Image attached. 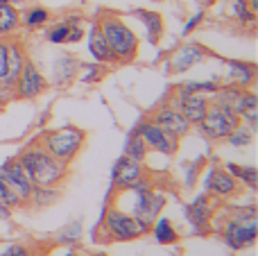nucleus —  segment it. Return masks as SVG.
Instances as JSON below:
<instances>
[{"label":"nucleus","instance_id":"obj_1","mask_svg":"<svg viewBox=\"0 0 258 256\" xmlns=\"http://www.w3.org/2000/svg\"><path fill=\"white\" fill-rule=\"evenodd\" d=\"M18 163L23 166L27 179L32 186H54L66 177L68 163L54 159L50 152H45L41 145H32L18 157Z\"/></svg>","mask_w":258,"mask_h":256},{"label":"nucleus","instance_id":"obj_2","mask_svg":"<svg viewBox=\"0 0 258 256\" xmlns=\"http://www.w3.org/2000/svg\"><path fill=\"white\" fill-rule=\"evenodd\" d=\"M98 25H100V30H102V36H104V41H107V45L111 48L116 61L129 63L136 59L138 36L120 16H116V14H104L98 21Z\"/></svg>","mask_w":258,"mask_h":256},{"label":"nucleus","instance_id":"obj_3","mask_svg":"<svg viewBox=\"0 0 258 256\" xmlns=\"http://www.w3.org/2000/svg\"><path fill=\"white\" fill-rule=\"evenodd\" d=\"M238 125H240L238 113L233 111L229 104L215 100V102H209V111H206L204 120L197 127H200V134L206 136L209 141H222V139H227Z\"/></svg>","mask_w":258,"mask_h":256},{"label":"nucleus","instance_id":"obj_4","mask_svg":"<svg viewBox=\"0 0 258 256\" xmlns=\"http://www.w3.org/2000/svg\"><path fill=\"white\" fill-rule=\"evenodd\" d=\"M84 139L86 134L77 127H61V130H54V132H48L41 141V148L45 152H50L54 159L63 163H71L73 157L82 150L84 145Z\"/></svg>","mask_w":258,"mask_h":256},{"label":"nucleus","instance_id":"obj_5","mask_svg":"<svg viewBox=\"0 0 258 256\" xmlns=\"http://www.w3.org/2000/svg\"><path fill=\"white\" fill-rule=\"evenodd\" d=\"M258 236V225H256V211L247 209L240 211L238 216L229 218L227 225L222 229V238L233 252H240L245 247H251L256 243Z\"/></svg>","mask_w":258,"mask_h":256},{"label":"nucleus","instance_id":"obj_6","mask_svg":"<svg viewBox=\"0 0 258 256\" xmlns=\"http://www.w3.org/2000/svg\"><path fill=\"white\" fill-rule=\"evenodd\" d=\"M104 229L109 231V236L116 240H134L138 236L147 234L150 227H145L143 222H138L134 216H129L127 211L120 209H109L104 213Z\"/></svg>","mask_w":258,"mask_h":256},{"label":"nucleus","instance_id":"obj_7","mask_svg":"<svg viewBox=\"0 0 258 256\" xmlns=\"http://www.w3.org/2000/svg\"><path fill=\"white\" fill-rule=\"evenodd\" d=\"M48 89V80L41 75V71L34 66L32 61H25L18 73L16 82H14L12 91L14 98H23V100H32L36 95H41L43 91Z\"/></svg>","mask_w":258,"mask_h":256},{"label":"nucleus","instance_id":"obj_8","mask_svg":"<svg viewBox=\"0 0 258 256\" xmlns=\"http://www.w3.org/2000/svg\"><path fill=\"white\" fill-rule=\"evenodd\" d=\"M136 134L145 141L147 150H154V152H161V154H168L172 157L174 152L179 150V139L170 136L168 132H163L156 122L147 120V122H141L136 130Z\"/></svg>","mask_w":258,"mask_h":256},{"label":"nucleus","instance_id":"obj_9","mask_svg":"<svg viewBox=\"0 0 258 256\" xmlns=\"http://www.w3.org/2000/svg\"><path fill=\"white\" fill-rule=\"evenodd\" d=\"M204 190L206 195H213V198H231L238 193V179L227 168H211L204 179Z\"/></svg>","mask_w":258,"mask_h":256},{"label":"nucleus","instance_id":"obj_10","mask_svg":"<svg viewBox=\"0 0 258 256\" xmlns=\"http://www.w3.org/2000/svg\"><path fill=\"white\" fill-rule=\"evenodd\" d=\"M206 59V50L202 48V45L197 43H186L181 45V48L174 50V54L165 61V71L168 73H186L188 68L197 66V63H202Z\"/></svg>","mask_w":258,"mask_h":256},{"label":"nucleus","instance_id":"obj_11","mask_svg":"<svg viewBox=\"0 0 258 256\" xmlns=\"http://www.w3.org/2000/svg\"><path fill=\"white\" fill-rule=\"evenodd\" d=\"M0 179H3L5 184L18 195L21 202H27V200H30L32 181L27 179V175H25V170H23V166L18 163V159L16 161L5 163V166H0Z\"/></svg>","mask_w":258,"mask_h":256},{"label":"nucleus","instance_id":"obj_12","mask_svg":"<svg viewBox=\"0 0 258 256\" xmlns=\"http://www.w3.org/2000/svg\"><path fill=\"white\" fill-rule=\"evenodd\" d=\"M170 107L177 109L190 125H200V122L204 120L206 111H209V100H206V95H200V93H195V95H174V100H172Z\"/></svg>","mask_w":258,"mask_h":256},{"label":"nucleus","instance_id":"obj_13","mask_svg":"<svg viewBox=\"0 0 258 256\" xmlns=\"http://www.w3.org/2000/svg\"><path fill=\"white\" fill-rule=\"evenodd\" d=\"M84 39V30H82V16H68L61 23L52 25L48 30V41L57 45H71L80 43Z\"/></svg>","mask_w":258,"mask_h":256},{"label":"nucleus","instance_id":"obj_14","mask_svg":"<svg viewBox=\"0 0 258 256\" xmlns=\"http://www.w3.org/2000/svg\"><path fill=\"white\" fill-rule=\"evenodd\" d=\"M152 122H156V125H159L161 130L168 132V134H170V136H174V139H183V136H186L188 132H190V122H188L186 118H183L174 107H170V104L161 107L159 111L154 113Z\"/></svg>","mask_w":258,"mask_h":256},{"label":"nucleus","instance_id":"obj_15","mask_svg":"<svg viewBox=\"0 0 258 256\" xmlns=\"http://www.w3.org/2000/svg\"><path fill=\"white\" fill-rule=\"evenodd\" d=\"M141 179H143V168H141V163L122 154V157L116 161L113 170H111V181H113V186L122 190V188H129V186H134L136 181H141Z\"/></svg>","mask_w":258,"mask_h":256},{"label":"nucleus","instance_id":"obj_16","mask_svg":"<svg viewBox=\"0 0 258 256\" xmlns=\"http://www.w3.org/2000/svg\"><path fill=\"white\" fill-rule=\"evenodd\" d=\"M82 63L77 57H73V54H61V57L54 61V68H52V82L57 86H66L71 84L73 80L77 77V73H80Z\"/></svg>","mask_w":258,"mask_h":256},{"label":"nucleus","instance_id":"obj_17","mask_svg":"<svg viewBox=\"0 0 258 256\" xmlns=\"http://www.w3.org/2000/svg\"><path fill=\"white\" fill-rule=\"evenodd\" d=\"M89 52L93 54V59L98 63H116V57H113L111 48L104 41L102 30H100L98 23H93L89 30Z\"/></svg>","mask_w":258,"mask_h":256},{"label":"nucleus","instance_id":"obj_18","mask_svg":"<svg viewBox=\"0 0 258 256\" xmlns=\"http://www.w3.org/2000/svg\"><path fill=\"white\" fill-rule=\"evenodd\" d=\"M227 80L231 86L238 89H247L254 84L256 80V66L254 63H245V61H227Z\"/></svg>","mask_w":258,"mask_h":256},{"label":"nucleus","instance_id":"obj_19","mask_svg":"<svg viewBox=\"0 0 258 256\" xmlns=\"http://www.w3.org/2000/svg\"><path fill=\"white\" fill-rule=\"evenodd\" d=\"M186 213L195 229H206L211 218H213V209H211V204H209V195H200V198L186 209Z\"/></svg>","mask_w":258,"mask_h":256},{"label":"nucleus","instance_id":"obj_20","mask_svg":"<svg viewBox=\"0 0 258 256\" xmlns=\"http://www.w3.org/2000/svg\"><path fill=\"white\" fill-rule=\"evenodd\" d=\"M134 16H138V21L145 25L147 41H150L152 45L159 43L161 36H163V18H161V14L147 12V9H136V12H134Z\"/></svg>","mask_w":258,"mask_h":256},{"label":"nucleus","instance_id":"obj_21","mask_svg":"<svg viewBox=\"0 0 258 256\" xmlns=\"http://www.w3.org/2000/svg\"><path fill=\"white\" fill-rule=\"evenodd\" d=\"M152 234H154V240L161 245H174L179 240V234L174 231L172 222L168 220V218H159V220H154V229H152Z\"/></svg>","mask_w":258,"mask_h":256},{"label":"nucleus","instance_id":"obj_22","mask_svg":"<svg viewBox=\"0 0 258 256\" xmlns=\"http://www.w3.org/2000/svg\"><path fill=\"white\" fill-rule=\"evenodd\" d=\"M227 170L236 177L240 184H245L247 188L256 190L258 188V172L254 166H238V163H227Z\"/></svg>","mask_w":258,"mask_h":256},{"label":"nucleus","instance_id":"obj_23","mask_svg":"<svg viewBox=\"0 0 258 256\" xmlns=\"http://www.w3.org/2000/svg\"><path fill=\"white\" fill-rule=\"evenodd\" d=\"M18 23H21V14H18V9L14 7V5H5L0 3V34H12L14 30L18 27Z\"/></svg>","mask_w":258,"mask_h":256},{"label":"nucleus","instance_id":"obj_24","mask_svg":"<svg viewBox=\"0 0 258 256\" xmlns=\"http://www.w3.org/2000/svg\"><path fill=\"white\" fill-rule=\"evenodd\" d=\"M220 89L218 82L206 80V82H183V84L177 86V95H206V93H215Z\"/></svg>","mask_w":258,"mask_h":256},{"label":"nucleus","instance_id":"obj_25","mask_svg":"<svg viewBox=\"0 0 258 256\" xmlns=\"http://www.w3.org/2000/svg\"><path fill=\"white\" fill-rule=\"evenodd\" d=\"M59 198H61V193H59L54 186H32L30 200H34L36 207H50V204H54Z\"/></svg>","mask_w":258,"mask_h":256},{"label":"nucleus","instance_id":"obj_26","mask_svg":"<svg viewBox=\"0 0 258 256\" xmlns=\"http://www.w3.org/2000/svg\"><path fill=\"white\" fill-rule=\"evenodd\" d=\"M48 18H50V12L45 7H32L23 14L21 21L27 30H39V27H43L48 23Z\"/></svg>","mask_w":258,"mask_h":256},{"label":"nucleus","instance_id":"obj_27","mask_svg":"<svg viewBox=\"0 0 258 256\" xmlns=\"http://www.w3.org/2000/svg\"><path fill=\"white\" fill-rule=\"evenodd\" d=\"M125 157L134 159V161H138V163L145 161V157H147V145H145V141L136 134V132L129 136V141L125 145Z\"/></svg>","mask_w":258,"mask_h":256},{"label":"nucleus","instance_id":"obj_28","mask_svg":"<svg viewBox=\"0 0 258 256\" xmlns=\"http://www.w3.org/2000/svg\"><path fill=\"white\" fill-rule=\"evenodd\" d=\"M251 139H254V132H251L247 125H238L236 130L227 136L229 145H233V148H245V145L251 143Z\"/></svg>","mask_w":258,"mask_h":256},{"label":"nucleus","instance_id":"obj_29","mask_svg":"<svg viewBox=\"0 0 258 256\" xmlns=\"http://www.w3.org/2000/svg\"><path fill=\"white\" fill-rule=\"evenodd\" d=\"M7 75H9V41H0V89H9Z\"/></svg>","mask_w":258,"mask_h":256},{"label":"nucleus","instance_id":"obj_30","mask_svg":"<svg viewBox=\"0 0 258 256\" xmlns=\"http://www.w3.org/2000/svg\"><path fill=\"white\" fill-rule=\"evenodd\" d=\"M231 14L236 18H240V21H254V9L247 5V0H233L231 5Z\"/></svg>","mask_w":258,"mask_h":256},{"label":"nucleus","instance_id":"obj_31","mask_svg":"<svg viewBox=\"0 0 258 256\" xmlns=\"http://www.w3.org/2000/svg\"><path fill=\"white\" fill-rule=\"evenodd\" d=\"M0 204H5L7 209H14V207H21V200H18V195L14 193L12 188H9L7 184H5L3 179H0Z\"/></svg>","mask_w":258,"mask_h":256},{"label":"nucleus","instance_id":"obj_32","mask_svg":"<svg viewBox=\"0 0 258 256\" xmlns=\"http://www.w3.org/2000/svg\"><path fill=\"white\" fill-rule=\"evenodd\" d=\"M80 234H82L80 222H73V225H68L66 229L57 236V240H59V243H75V240L80 238Z\"/></svg>","mask_w":258,"mask_h":256},{"label":"nucleus","instance_id":"obj_33","mask_svg":"<svg viewBox=\"0 0 258 256\" xmlns=\"http://www.w3.org/2000/svg\"><path fill=\"white\" fill-rule=\"evenodd\" d=\"M86 68V75H82V82H93V80H100L102 77V66H84Z\"/></svg>","mask_w":258,"mask_h":256},{"label":"nucleus","instance_id":"obj_34","mask_svg":"<svg viewBox=\"0 0 258 256\" xmlns=\"http://www.w3.org/2000/svg\"><path fill=\"white\" fill-rule=\"evenodd\" d=\"M0 256H30V249L25 245H9Z\"/></svg>","mask_w":258,"mask_h":256},{"label":"nucleus","instance_id":"obj_35","mask_svg":"<svg viewBox=\"0 0 258 256\" xmlns=\"http://www.w3.org/2000/svg\"><path fill=\"white\" fill-rule=\"evenodd\" d=\"M202 21H204V14H202V12H197V14H195V16H192V18H190V21H188V23H186V25H183V32H181V34H183V36H186V34H190V32H192V30H195V27H197V25H200V23H202Z\"/></svg>","mask_w":258,"mask_h":256},{"label":"nucleus","instance_id":"obj_36","mask_svg":"<svg viewBox=\"0 0 258 256\" xmlns=\"http://www.w3.org/2000/svg\"><path fill=\"white\" fill-rule=\"evenodd\" d=\"M14 98V93L9 89H0V104H5V102H9V100Z\"/></svg>","mask_w":258,"mask_h":256},{"label":"nucleus","instance_id":"obj_37","mask_svg":"<svg viewBox=\"0 0 258 256\" xmlns=\"http://www.w3.org/2000/svg\"><path fill=\"white\" fill-rule=\"evenodd\" d=\"M9 216H12V213H9V209L5 207V204H0V218H3V220H9Z\"/></svg>","mask_w":258,"mask_h":256},{"label":"nucleus","instance_id":"obj_38","mask_svg":"<svg viewBox=\"0 0 258 256\" xmlns=\"http://www.w3.org/2000/svg\"><path fill=\"white\" fill-rule=\"evenodd\" d=\"M0 3H5V5H14V7H16V5H23L25 0H0Z\"/></svg>","mask_w":258,"mask_h":256},{"label":"nucleus","instance_id":"obj_39","mask_svg":"<svg viewBox=\"0 0 258 256\" xmlns=\"http://www.w3.org/2000/svg\"><path fill=\"white\" fill-rule=\"evenodd\" d=\"M63 256H77L75 252H68V254H63Z\"/></svg>","mask_w":258,"mask_h":256}]
</instances>
